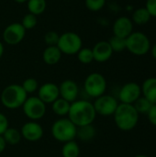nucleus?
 I'll return each mask as SVG.
<instances>
[{"mask_svg":"<svg viewBox=\"0 0 156 157\" xmlns=\"http://www.w3.org/2000/svg\"><path fill=\"white\" fill-rule=\"evenodd\" d=\"M68 119L76 126L93 124L97 117L93 103L86 99H79L71 103L68 113Z\"/></svg>","mask_w":156,"mask_h":157,"instance_id":"nucleus-1","label":"nucleus"},{"mask_svg":"<svg viewBox=\"0 0 156 157\" xmlns=\"http://www.w3.org/2000/svg\"><path fill=\"white\" fill-rule=\"evenodd\" d=\"M116 126L122 132L132 131L138 124L140 115L133 105L120 103L113 114Z\"/></svg>","mask_w":156,"mask_h":157,"instance_id":"nucleus-2","label":"nucleus"},{"mask_svg":"<svg viewBox=\"0 0 156 157\" xmlns=\"http://www.w3.org/2000/svg\"><path fill=\"white\" fill-rule=\"evenodd\" d=\"M28 98V94L21 85L11 84L6 86L0 96L1 103L8 109H17L23 106Z\"/></svg>","mask_w":156,"mask_h":157,"instance_id":"nucleus-3","label":"nucleus"},{"mask_svg":"<svg viewBox=\"0 0 156 157\" xmlns=\"http://www.w3.org/2000/svg\"><path fill=\"white\" fill-rule=\"evenodd\" d=\"M76 129L77 127L68 118H62L53 122L51 132L56 141L64 144L76 138Z\"/></svg>","mask_w":156,"mask_h":157,"instance_id":"nucleus-4","label":"nucleus"},{"mask_svg":"<svg viewBox=\"0 0 156 157\" xmlns=\"http://www.w3.org/2000/svg\"><path fill=\"white\" fill-rule=\"evenodd\" d=\"M126 50L136 56L145 55L151 50L150 39L142 31H133L126 38Z\"/></svg>","mask_w":156,"mask_h":157,"instance_id":"nucleus-5","label":"nucleus"},{"mask_svg":"<svg viewBox=\"0 0 156 157\" xmlns=\"http://www.w3.org/2000/svg\"><path fill=\"white\" fill-rule=\"evenodd\" d=\"M107 80L100 73H92L86 76L84 82V90L90 98H97L105 94L107 90Z\"/></svg>","mask_w":156,"mask_h":157,"instance_id":"nucleus-6","label":"nucleus"},{"mask_svg":"<svg viewBox=\"0 0 156 157\" xmlns=\"http://www.w3.org/2000/svg\"><path fill=\"white\" fill-rule=\"evenodd\" d=\"M83 45L81 37L74 32L68 31L60 35L57 47L63 54L66 55H74L76 54Z\"/></svg>","mask_w":156,"mask_h":157,"instance_id":"nucleus-7","label":"nucleus"},{"mask_svg":"<svg viewBox=\"0 0 156 157\" xmlns=\"http://www.w3.org/2000/svg\"><path fill=\"white\" fill-rule=\"evenodd\" d=\"M22 109L25 116L34 121L42 119L46 113V104L38 97H28Z\"/></svg>","mask_w":156,"mask_h":157,"instance_id":"nucleus-8","label":"nucleus"},{"mask_svg":"<svg viewBox=\"0 0 156 157\" xmlns=\"http://www.w3.org/2000/svg\"><path fill=\"white\" fill-rule=\"evenodd\" d=\"M119 104L120 103L115 97L105 94L97 98L95 102L93 103L97 114L103 117L113 116Z\"/></svg>","mask_w":156,"mask_h":157,"instance_id":"nucleus-9","label":"nucleus"},{"mask_svg":"<svg viewBox=\"0 0 156 157\" xmlns=\"http://www.w3.org/2000/svg\"><path fill=\"white\" fill-rule=\"evenodd\" d=\"M142 97L141 86L135 82H129L124 84L118 94V98L120 103L133 105L134 102Z\"/></svg>","mask_w":156,"mask_h":157,"instance_id":"nucleus-10","label":"nucleus"},{"mask_svg":"<svg viewBox=\"0 0 156 157\" xmlns=\"http://www.w3.org/2000/svg\"><path fill=\"white\" fill-rule=\"evenodd\" d=\"M26 35V29L21 23L15 22L6 26L3 31V40L11 46L19 44Z\"/></svg>","mask_w":156,"mask_h":157,"instance_id":"nucleus-11","label":"nucleus"},{"mask_svg":"<svg viewBox=\"0 0 156 157\" xmlns=\"http://www.w3.org/2000/svg\"><path fill=\"white\" fill-rule=\"evenodd\" d=\"M20 133L21 136L29 142H38L43 136V128L37 121H30L21 127Z\"/></svg>","mask_w":156,"mask_h":157,"instance_id":"nucleus-12","label":"nucleus"},{"mask_svg":"<svg viewBox=\"0 0 156 157\" xmlns=\"http://www.w3.org/2000/svg\"><path fill=\"white\" fill-rule=\"evenodd\" d=\"M112 30L114 36L126 39L133 32V22L128 17H120L114 21Z\"/></svg>","mask_w":156,"mask_h":157,"instance_id":"nucleus-13","label":"nucleus"},{"mask_svg":"<svg viewBox=\"0 0 156 157\" xmlns=\"http://www.w3.org/2000/svg\"><path fill=\"white\" fill-rule=\"evenodd\" d=\"M38 98L45 104H51L60 98L59 86L54 83H45L39 86Z\"/></svg>","mask_w":156,"mask_h":157,"instance_id":"nucleus-14","label":"nucleus"},{"mask_svg":"<svg viewBox=\"0 0 156 157\" xmlns=\"http://www.w3.org/2000/svg\"><path fill=\"white\" fill-rule=\"evenodd\" d=\"M60 98L72 103L77 99L79 94V87L74 80L67 79L61 83L59 86Z\"/></svg>","mask_w":156,"mask_h":157,"instance_id":"nucleus-15","label":"nucleus"},{"mask_svg":"<svg viewBox=\"0 0 156 157\" xmlns=\"http://www.w3.org/2000/svg\"><path fill=\"white\" fill-rule=\"evenodd\" d=\"M92 52L94 61L97 63H105L108 61L113 54V51L107 40H100L97 42L92 48Z\"/></svg>","mask_w":156,"mask_h":157,"instance_id":"nucleus-16","label":"nucleus"},{"mask_svg":"<svg viewBox=\"0 0 156 157\" xmlns=\"http://www.w3.org/2000/svg\"><path fill=\"white\" fill-rule=\"evenodd\" d=\"M142 96L149 100L153 105L156 104V77L145 79L141 86Z\"/></svg>","mask_w":156,"mask_h":157,"instance_id":"nucleus-17","label":"nucleus"},{"mask_svg":"<svg viewBox=\"0 0 156 157\" xmlns=\"http://www.w3.org/2000/svg\"><path fill=\"white\" fill-rule=\"evenodd\" d=\"M62 55L63 53L57 46H48L42 52V60L48 65H54L60 62Z\"/></svg>","mask_w":156,"mask_h":157,"instance_id":"nucleus-18","label":"nucleus"},{"mask_svg":"<svg viewBox=\"0 0 156 157\" xmlns=\"http://www.w3.org/2000/svg\"><path fill=\"white\" fill-rule=\"evenodd\" d=\"M97 135V130L93 124L77 127L76 138L84 143L91 142Z\"/></svg>","mask_w":156,"mask_h":157,"instance_id":"nucleus-19","label":"nucleus"},{"mask_svg":"<svg viewBox=\"0 0 156 157\" xmlns=\"http://www.w3.org/2000/svg\"><path fill=\"white\" fill-rule=\"evenodd\" d=\"M70 105H71L70 102L66 101L65 99L62 98H59L54 102L51 103V109H52V111L57 116L64 117V116H67L69 113Z\"/></svg>","mask_w":156,"mask_h":157,"instance_id":"nucleus-20","label":"nucleus"},{"mask_svg":"<svg viewBox=\"0 0 156 157\" xmlns=\"http://www.w3.org/2000/svg\"><path fill=\"white\" fill-rule=\"evenodd\" d=\"M151 17H152L151 15L149 14V12L145 7H139L133 11L131 20L134 24L141 26V25L147 24L150 21Z\"/></svg>","mask_w":156,"mask_h":157,"instance_id":"nucleus-21","label":"nucleus"},{"mask_svg":"<svg viewBox=\"0 0 156 157\" xmlns=\"http://www.w3.org/2000/svg\"><path fill=\"white\" fill-rule=\"evenodd\" d=\"M47 7L46 0H28L27 8L29 13L33 14L35 16L41 15Z\"/></svg>","mask_w":156,"mask_h":157,"instance_id":"nucleus-22","label":"nucleus"},{"mask_svg":"<svg viewBox=\"0 0 156 157\" xmlns=\"http://www.w3.org/2000/svg\"><path fill=\"white\" fill-rule=\"evenodd\" d=\"M63 157H79L80 155V147L76 142L70 141L64 143L62 148Z\"/></svg>","mask_w":156,"mask_h":157,"instance_id":"nucleus-23","label":"nucleus"},{"mask_svg":"<svg viewBox=\"0 0 156 157\" xmlns=\"http://www.w3.org/2000/svg\"><path fill=\"white\" fill-rule=\"evenodd\" d=\"M2 136L4 137L6 144H9V145H16L19 144L22 138L19 131L16 130L15 128H10V127L7 128V130L4 132Z\"/></svg>","mask_w":156,"mask_h":157,"instance_id":"nucleus-24","label":"nucleus"},{"mask_svg":"<svg viewBox=\"0 0 156 157\" xmlns=\"http://www.w3.org/2000/svg\"><path fill=\"white\" fill-rule=\"evenodd\" d=\"M152 103L147 100L145 98H143V96L141 98H139L133 104L135 109L137 110V112L139 113V115L142 114H147L148 111L150 110L151 107H152Z\"/></svg>","mask_w":156,"mask_h":157,"instance_id":"nucleus-25","label":"nucleus"},{"mask_svg":"<svg viewBox=\"0 0 156 157\" xmlns=\"http://www.w3.org/2000/svg\"><path fill=\"white\" fill-rule=\"evenodd\" d=\"M108 43L113 52H121L126 50V39L113 36L109 39Z\"/></svg>","mask_w":156,"mask_h":157,"instance_id":"nucleus-26","label":"nucleus"},{"mask_svg":"<svg viewBox=\"0 0 156 157\" xmlns=\"http://www.w3.org/2000/svg\"><path fill=\"white\" fill-rule=\"evenodd\" d=\"M77 59L81 63L88 64L91 63L94 61L93 52L90 48H81V50L76 53Z\"/></svg>","mask_w":156,"mask_h":157,"instance_id":"nucleus-27","label":"nucleus"},{"mask_svg":"<svg viewBox=\"0 0 156 157\" xmlns=\"http://www.w3.org/2000/svg\"><path fill=\"white\" fill-rule=\"evenodd\" d=\"M23 89L26 91V93L29 94H33L35 93L38 89H39V83L35 78L29 77L27 78L23 81V83L21 84Z\"/></svg>","mask_w":156,"mask_h":157,"instance_id":"nucleus-28","label":"nucleus"},{"mask_svg":"<svg viewBox=\"0 0 156 157\" xmlns=\"http://www.w3.org/2000/svg\"><path fill=\"white\" fill-rule=\"evenodd\" d=\"M21 25L24 27V29L26 30H29V29H32L36 27L37 23H38V20H37V16L33 15V14H26L23 17H22V20H21Z\"/></svg>","mask_w":156,"mask_h":157,"instance_id":"nucleus-29","label":"nucleus"},{"mask_svg":"<svg viewBox=\"0 0 156 157\" xmlns=\"http://www.w3.org/2000/svg\"><path fill=\"white\" fill-rule=\"evenodd\" d=\"M107 0H85V5L86 7L92 11V12H97L101 9L106 5Z\"/></svg>","mask_w":156,"mask_h":157,"instance_id":"nucleus-30","label":"nucleus"},{"mask_svg":"<svg viewBox=\"0 0 156 157\" xmlns=\"http://www.w3.org/2000/svg\"><path fill=\"white\" fill-rule=\"evenodd\" d=\"M60 35L53 30L48 31L44 35V41L48 46H56L59 40Z\"/></svg>","mask_w":156,"mask_h":157,"instance_id":"nucleus-31","label":"nucleus"},{"mask_svg":"<svg viewBox=\"0 0 156 157\" xmlns=\"http://www.w3.org/2000/svg\"><path fill=\"white\" fill-rule=\"evenodd\" d=\"M152 17H156V0H146L144 6Z\"/></svg>","mask_w":156,"mask_h":157,"instance_id":"nucleus-32","label":"nucleus"},{"mask_svg":"<svg viewBox=\"0 0 156 157\" xmlns=\"http://www.w3.org/2000/svg\"><path fill=\"white\" fill-rule=\"evenodd\" d=\"M8 127H9L8 119L6 118L5 114L0 112V135H3Z\"/></svg>","mask_w":156,"mask_h":157,"instance_id":"nucleus-33","label":"nucleus"},{"mask_svg":"<svg viewBox=\"0 0 156 157\" xmlns=\"http://www.w3.org/2000/svg\"><path fill=\"white\" fill-rule=\"evenodd\" d=\"M146 115H147V118H148L149 122L152 125L156 126V104L152 105L150 110L148 111V113Z\"/></svg>","mask_w":156,"mask_h":157,"instance_id":"nucleus-34","label":"nucleus"},{"mask_svg":"<svg viewBox=\"0 0 156 157\" xmlns=\"http://www.w3.org/2000/svg\"><path fill=\"white\" fill-rule=\"evenodd\" d=\"M6 147V143L2 135H0V154H2Z\"/></svg>","mask_w":156,"mask_h":157,"instance_id":"nucleus-35","label":"nucleus"},{"mask_svg":"<svg viewBox=\"0 0 156 157\" xmlns=\"http://www.w3.org/2000/svg\"><path fill=\"white\" fill-rule=\"evenodd\" d=\"M150 52H151V53H152V56L156 60V42L151 47Z\"/></svg>","mask_w":156,"mask_h":157,"instance_id":"nucleus-36","label":"nucleus"},{"mask_svg":"<svg viewBox=\"0 0 156 157\" xmlns=\"http://www.w3.org/2000/svg\"><path fill=\"white\" fill-rule=\"evenodd\" d=\"M4 52H5V47H4V44H3V42L0 40V58L3 56V54H4Z\"/></svg>","mask_w":156,"mask_h":157,"instance_id":"nucleus-37","label":"nucleus"},{"mask_svg":"<svg viewBox=\"0 0 156 157\" xmlns=\"http://www.w3.org/2000/svg\"><path fill=\"white\" fill-rule=\"evenodd\" d=\"M16 3H17V4H23V3H27L28 2V0H14Z\"/></svg>","mask_w":156,"mask_h":157,"instance_id":"nucleus-38","label":"nucleus"},{"mask_svg":"<svg viewBox=\"0 0 156 157\" xmlns=\"http://www.w3.org/2000/svg\"><path fill=\"white\" fill-rule=\"evenodd\" d=\"M134 157H149L148 155H135Z\"/></svg>","mask_w":156,"mask_h":157,"instance_id":"nucleus-39","label":"nucleus"}]
</instances>
